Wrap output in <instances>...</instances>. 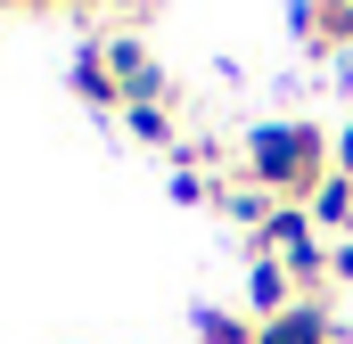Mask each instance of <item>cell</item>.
Wrapping results in <instances>:
<instances>
[{
	"label": "cell",
	"instance_id": "cell-1",
	"mask_svg": "<svg viewBox=\"0 0 353 344\" xmlns=\"http://www.w3.org/2000/svg\"><path fill=\"white\" fill-rule=\"evenodd\" d=\"M230 172L255 180L279 205H304V197L337 172V140H329L321 123H304V115H271V123H255V131L239 140V164Z\"/></svg>",
	"mask_w": 353,
	"mask_h": 344
},
{
	"label": "cell",
	"instance_id": "cell-12",
	"mask_svg": "<svg viewBox=\"0 0 353 344\" xmlns=\"http://www.w3.org/2000/svg\"><path fill=\"white\" fill-rule=\"evenodd\" d=\"M107 8H115V17H123V33H140V25H148V17H157V8H165V0H107Z\"/></svg>",
	"mask_w": 353,
	"mask_h": 344
},
{
	"label": "cell",
	"instance_id": "cell-14",
	"mask_svg": "<svg viewBox=\"0 0 353 344\" xmlns=\"http://www.w3.org/2000/svg\"><path fill=\"white\" fill-rule=\"evenodd\" d=\"M50 8H66V0H0V17H50Z\"/></svg>",
	"mask_w": 353,
	"mask_h": 344
},
{
	"label": "cell",
	"instance_id": "cell-11",
	"mask_svg": "<svg viewBox=\"0 0 353 344\" xmlns=\"http://www.w3.org/2000/svg\"><path fill=\"white\" fill-rule=\"evenodd\" d=\"M189 328H197V344H255V320H247V312H230V303H197V312H189Z\"/></svg>",
	"mask_w": 353,
	"mask_h": 344
},
{
	"label": "cell",
	"instance_id": "cell-4",
	"mask_svg": "<svg viewBox=\"0 0 353 344\" xmlns=\"http://www.w3.org/2000/svg\"><path fill=\"white\" fill-rule=\"evenodd\" d=\"M296 41L312 58H345L353 50V0H296Z\"/></svg>",
	"mask_w": 353,
	"mask_h": 344
},
{
	"label": "cell",
	"instance_id": "cell-13",
	"mask_svg": "<svg viewBox=\"0 0 353 344\" xmlns=\"http://www.w3.org/2000/svg\"><path fill=\"white\" fill-rule=\"evenodd\" d=\"M329 287H353V238L329 246Z\"/></svg>",
	"mask_w": 353,
	"mask_h": 344
},
{
	"label": "cell",
	"instance_id": "cell-15",
	"mask_svg": "<svg viewBox=\"0 0 353 344\" xmlns=\"http://www.w3.org/2000/svg\"><path fill=\"white\" fill-rule=\"evenodd\" d=\"M337 172H345V180H353V123H345V131H337Z\"/></svg>",
	"mask_w": 353,
	"mask_h": 344
},
{
	"label": "cell",
	"instance_id": "cell-8",
	"mask_svg": "<svg viewBox=\"0 0 353 344\" xmlns=\"http://www.w3.org/2000/svg\"><path fill=\"white\" fill-rule=\"evenodd\" d=\"M312 238H321V230H312V213H304V205H271V222L263 230H255V255H296V246H312Z\"/></svg>",
	"mask_w": 353,
	"mask_h": 344
},
{
	"label": "cell",
	"instance_id": "cell-2",
	"mask_svg": "<svg viewBox=\"0 0 353 344\" xmlns=\"http://www.w3.org/2000/svg\"><path fill=\"white\" fill-rule=\"evenodd\" d=\"M99 50H107V66H115V83H123V107H140V98H165V107H173V74L148 58L140 33L115 25V33H99Z\"/></svg>",
	"mask_w": 353,
	"mask_h": 344
},
{
	"label": "cell",
	"instance_id": "cell-16",
	"mask_svg": "<svg viewBox=\"0 0 353 344\" xmlns=\"http://www.w3.org/2000/svg\"><path fill=\"white\" fill-rule=\"evenodd\" d=\"M66 8H107V0H66Z\"/></svg>",
	"mask_w": 353,
	"mask_h": 344
},
{
	"label": "cell",
	"instance_id": "cell-5",
	"mask_svg": "<svg viewBox=\"0 0 353 344\" xmlns=\"http://www.w3.org/2000/svg\"><path fill=\"white\" fill-rule=\"evenodd\" d=\"M74 98L83 107H99V115H123V83H115V66H107V50H99V33H90L83 50H74Z\"/></svg>",
	"mask_w": 353,
	"mask_h": 344
},
{
	"label": "cell",
	"instance_id": "cell-3",
	"mask_svg": "<svg viewBox=\"0 0 353 344\" xmlns=\"http://www.w3.org/2000/svg\"><path fill=\"white\" fill-rule=\"evenodd\" d=\"M255 344H345V328H337L329 295H296L279 320H255Z\"/></svg>",
	"mask_w": 353,
	"mask_h": 344
},
{
	"label": "cell",
	"instance_id": "cell-6",
	"mask_svg": "<svg viewBox=\"0 0 353 344\" xmlns=\"http://www.w3.org/2000/svg\"><path fill=\"white\" fill-rule=\"evenodd\" d=\"M288 303H296L288 262H279V255H255V262H247V320H279Z\"/></svg>",
	"mask_w": 353,
	"mask_h": 344
},
{
	"label": "cell",
	"instance_id": "cell-9",
	"mask_svg": "<svg viewBox=\"0 0 353 344\" xmlns=\"http://www.w3.org/2000/svg\"><path fill=\"white\" fill-rule=\"evenodd\" d=\"M123 131H132L140 148H165V156L181 148V123H173V107H165V98H140V107H123Z\"/></svg>",
	"mask_w": 353,
	"mask_h": 344
},
{
	"label": "cell",
	"instance_id": "cell-10",
	"mask_svg": "<svg viewBox=\"0 0 353 344\" xmlns=\"http://www.w3.org/2000/svg\"><path fill=\"white\" fill-rule=\"evenodd\" d=\"M271 205H279V197H263V189H255V180H239V172H222V197H214V213H230L239 230H263V222H271Z\"/></svg>",
	"mask_w": 353,
	"mask_h": 344
},
{
	"label": "cell",
	"instance_id": "cell-7",
	"mask_svg": "<svg viewBox=\"0 0 353 344\" xmlns=\"http://www.w3.org/2000/svg\"><path fill=\"white\" fill-rule=\"evenodd\" d=\"M304 213H312L321 238H353V180H345V172H329V180L304 197Z\"/></svg>",
	"mask_w": 353,
	"mask_h": 344
}]
</instances>
